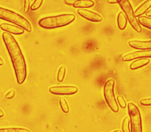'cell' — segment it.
<instances>
[{
  "mask_svg": "<svg viewBox=\"0 0 151 132\" xmlns=\"http://www.w3.org/2000/svg\"><path fill=\"white\" fill-rule=\"evenodd\" d=\"M78 13L83 18L92 22H100L102 20V17L97 13L87 9H81L77 10Z\"/></svg>",
  "mask_w": 151,
  "mask_h": 132,
  "instance_id": "obj_8",
  "label": "cell"
},
{
  "mask_svg": "<svg viewBox=\"0 0 151 132\" xmlns=\"http://www.w3.org/2000/svg\"><path fill=\"white\" fill-rule=\"evenodd\" d=\"M60 103L63 111L65 113H68L69 111V107L67 100L64 98H60Z\"/></svg>",
  "mask_w": 151,
  "mask_h": 132,
  "instance_id": "obj_19",
  "label": "cell"
},
{
  "mask_svg": "<svg viewBox=\"0 0 151 132\" xmlns=\"http://www.w3.org/2000/svg\"><path fill=\"white\" fill-rule=\"evenodd\" d=\"M0 132H32L29 130L22 128H1Z\"/></svg>",
  "mask_w": 151,
  "mask_h": 132,
  "instance_id": "obj_17",
  "label": "cell"
},
{
  "mask_svg": "<svg viewBox=\"0 0 151 132\" xmlns=\"http://www.w3.org/2000/svg\"><path fill=\"white\" fill-rule=\"evenodd\" d=\"M4 64V61L2 59V58H1V59H0V65L1 66H2Z\"/></svg>",
  "mask_w": 151,
  "mask_h": 132,
  "instance_id": "obj_29",
  "label": "cell"
},
{
  "mask_svg": "<svg viewBox=\"0 0 151 132\" xmlns=\"http://www.w3.org/2000/svg\"><path fill=\"white\" fill-rule=\"evenodd\" d=\"M128 112L130 118L132 132H142V119L138 107L133 103L128 105Z\"/></svg>",
  "mask_w": 151,
  "mask_h": 132,
  "instance_id": "obj_5",
  "label": "cell"
},
{
  "mask_svg": "<svg viewBox=\"0 0 151 132\" xmlns=\"http://www.w3.org/2000/svg\"><path fill=\"white\" fill-rule=\"evenodd\" d=\"M121 132V131H120V130H116V131H114V132Z\"/></svg>",
  "mask_w": 151,
  "mask_h": 132,
  "instance_id": "obj_31",
  "label": "cell"
},
{
  "mask_svg": "<svg viewBox=\"0 0 151 132\" xmlns=\"http://www.w3.org/2000/svg\"><path fill=\"white\" fill-rule=\"evenodd\" d=\"M76 0H64V2L69 6H73Z\"/></svg>",
  "mask_w": 151,
  "mask_h": 132,
  "instance_id": "obj_26",
  "label": "cell"
},
{
  "mask_svg": "<svg viewBox=\"0 0 151 132\" xmlns=\"http://www.w3.org/2000/svg\"><path fill=\"white\" fill-rule=\"evenodd\" d=\"M151 7V0H147L140 5L134 12L136 17H139L145 14Z\"/></svg>",
  "mask_w": 151,
  "mask_h": 132,
  "instance_id": "obj_12",
  "label": "cell"
},
{
  "mask_svg": "<svg viewBox=\"0 0 151 132\" xmlns=\"http://www.w3.org/2000/svg\"><path fill=\"white\" fill-rule=\"evenodd\" d=\"M107 2L109 4H116L117 3L116 0H107Z\"/></svg>",
  "mask_w": 151,
  "mask_h": 132,
  "instance_id": "obj_27",
  "label": "cell"
},
{
  "mask_svg": "<svg viewBox=\"0 0 151 132\" xmlns=\"http://www.w3.org/2000/svg\"><path fill=\"white\" fill-rule=\"evenodd\" d=\"M140 103L144 106L151 105V98H143L140 101Z\"/></svg>",
  "mask_w": 151,
  "mask_h": 132,
  "instance_id": "obj_24",
  "label": "cell"
},
{
  "mask_svg": "<svg viewBox=\"0 0 151 132\" xmlns=\"http://www.w3.org/2000/svg\"><path fill=\"white\" fill-rule=\"evenodd\" d=\"M44 0H35L33 4L31 6V9L32 10H37L42 5Z\"/></svg>",
  "mask_w": 151,
  "mask_h": 132,
  "instance_id": "obj_21",
  "label": "cell"
},
{
  "mask_svg": "<svg viewBox=\"0 0 151 132\" xmlns=\"http://www.w3.org/2000/svg\"><path fill=\"white\" fill-rule=\"evenodd\" d=\"M4 112H3V111H2V110H1V112H0V116H1V117H2V116H4Z\"/></svg>",
  "mask_w": 151,
  "mask_h": 132,
  "instance_id": "obj_30",
  "label": "cell"
},
{
  "mask_svg": "<svg viewBox=\"0 0 151 132\" xmlns=\"http://www.w3.org/2000/svg\"><path fill=\"white\" fill-rule=\"evenodd\" d=\"M150 60L147 59H141L133 61L130 65V68L132 70L138 69L145 66L148 64Z\"/></svg>",
  "mask_w": 151,
  "mask_h": 132,
  "instance_id": "obj_14",
  "label": "cell"
},
{
  "mask_svg": "<svg viewBox=\"0 0 151 132\" xmlns=\"http://www.w3.org/2000/svg\"><path fill=\"white\" fill-rule=\"evenodd\" d=\"M117 24L120 29H124L127 26V18L126 15L123 12H120L117 16Z\"/></svg>",
  "mask_w": 151,
  "mask_h": 132,
  "instance_id": "obj_15",
  "label": "cell"
},
{
  "mask_svg": "<svg viewBox=\"0 0 151 132\" xmlns=\"http://www.w3.org/2000/svg\"><path fill=\"white\" fill-rule=\"evenodd\" d=\"M66 68L65 66H61L59 68L57 75V80L60 82L63 81L66 74Z\"/></svg>",
  "mask_w": 151,
  "mask_h": 132,
  "instance_id": "obj_18",
  "label": "cell"
},
{
  "mask_svg": "<svg viewBox=\"0 0 151 132\" xmlns=\"http://www.w3.org/2000/svg\"><path fill=\"white\" fill-rule=\"evenodd\" d=\"M129 45L134 49L138 50H150L151 49V40L139 41L132 40L128 42Z\"/></svg>",
  "mask_w": 151,
  "mask_h": 132,
  "instance_id": "obj_11",
  "label": "cell"
},
{
  "mask_svg": "<svg viewBox=\"0 0 151 132\" xmlns=\"http://www.w3.org/2000/svg\"><path fill=\"white\" fill-rule=\"evenodd\" d=\"M2 38L11 58L17 82L24 83L27 76V66L21 48L14 36L8 32H3Z\"/></svg>",
  "mask_w": 151,
  "mask_h": 132,
  "instance_id": "obj_1",
  "label": "cell"
},
{
  "mask_svg": "<svg viewBox=\"0 0 151 132\" xmlns=\"http://www.w3.org/2000/svg\"><path fill=\"white\" fill-rule=\"evenodd\" d=\"M15 94V91L14 90H12L10 91L9 92L7 93L5 97H6V98H7V99H11V98H13Z\"/></svg>",
  "mask_w": 151,
  "mask_h": 132,
  "instance_id": "obj_25",
  "label": "cell"
},
{
  "mask_svg": "<svg viewBox=\"0 0 151 132\" xmlns=\"http://www.w3.org/2000/svg\"><path fill=\"white\" fill-rule=\"evenodd\" d=\"M146 16H147L151 17V9L148 10V11L147 12L146 14Z\"/></svg>",
  "mask_w": 151,
  "mask_h": 132,
  "instance_id": "obj_28",
  "label": "cell"
},
{
  "mask_svg": "<svg viewBox=\"0 0 151 132\" xmlns=\"http://www.w3.org/2000/svg\"><path fill=\"white\" fill-rule=\"evenodd\" d=\"M130 121L129 117H125L123 121L122 129L123 132H130L129 128Z\"/></svg>",
  "mask_w": 151,
  "mask_h": 132,
  "instance_id": "obj_20",
  "label": "cell"
},
{
  "mask_svg": "<svg viewBox=\"0 0 151 132\" xmlns=\"http://www.w3.org/2000/svg\"><path fill=\"white\" fill-rule=\"evenodd\" d=\"M123 12L126 15L132 27L137 32L142 31V28L135 16L132 6L129 0H116Z\"/></svg>",
  "mask_w": 151,
  "mask_h": 132,
  "instance_id": "obj_4",
  "label": "cell"
},
{
  "mask_svg": "<svg viewBox=\"0 0 151 132\" xmlns=\"http://www.w3.org/2000/svg\"><path fill=\"white\" fill-rule=\"evenodd\" d=\"M1 28L4 31L14 35H22L24 32V30L22 28L9 24H1Z\"/></svg>",
  "mask_w": 151,
  "mask_h": 132,
  "instance_id": "obj_10",
  "label": "cell"
},
{
  "mask_svg": "<svg viewBox=\"0 0 151 132\" xmlns=\"http://www.w3.org/2000/svg\"><path fill=\"white\" fill-rule=\"evenodd\" d=\"M114 81L112 79L107 81L104 85V95L105 99L110 109L114 112H117L119 111V107L114 93Z\"/></svg>",
  "mask_w": 151,
  "mask_h": 132,
  "instance_id": "obj_6",
  "label": "cell"
},
{
  "mask_svg": "<svg viewBox=\"0 0 151 132\" xmlns=\"http://www.w3.org/2000/svg\"><path fill=\"white\" fill-rule=\"evenodd\" d=\"M73 14H63L44 17L40 20L39 25L43 29H52L67 26L75 21Z\"/></svg>",
  "mask_w": 151,
  "mask_h": 132,
  "instance_id": "obj_2",
  "label": "cell"
},
{
  "mask_svg": "<svg viewBox=\"0 0 151 132\" xmlns=\"http://www.w3.org/2000/svg\"><path fill=\"white\" fill-rule=\"evenodd\" d=\"M0 18L19 26L27 32H30L32 31V27L29 21L12 10L0 8Z\"/></svg>",
  "mask_w": 151,
  "mask_h": 132,
  "instance_id": "obj_3",
  "label": "cell"
},
{
  "mask_svg": "<svg viewBox=\"0 0 151 132\" xmlns=\"http://www.w3.org/2000/svg\"><path fill=\"white\" fill-rule=\"evenodd\" d=\"M49 91L52 94L58 95H71L78 91L77 87L73 86H57L50 87Z\"/></svg>",
  "mask_w": 151,
  "mask_h": 132,
  "instance_id": "obj_7",
  "label": "cell"
},
{
  "mask_svg": "<svg viewBox=\"0 0 151 132\" xmlns=\"http://www.w3.org/2000/svg\"><path fill=\"white\" fill-rule=\"evenodd\" d=\"M138 21L139 24L144 27L151 29V18L145 16H140L138 17Z\"/></svg>",
  "mask_w": 151,
  "mask_h": 132,
  "instance_id": "obj_16",
  "label": "cell"
},
{
  "mask_svg": "<svg viewBox=\"0 0 151 132\" xmlns=\"http://www.w3.org/2000/svg\"><path fill=\"white\" fill-rule=\"evenodd\" d=\"M142 58H151V50L137 51L130 53L124 55L122 58L123 61H130L132 60Z\"/></svg>",
  "mask_w": 151,
  "mask_h": 132,
  "instance_id": "obj_9",
  "label": "cell"
},
{
  "mask_svg": "<svg viewBox=\"0 0 151 132\" xmlns=\"http://www.w3.org/2000/svg\"><path fill=\"white\" fill-rule=\"evenodd\" d=\"M92 0H76L73 6L76 8H89L94 6Z\"/></svg>",
  "mask_w": 151,
  "mask_h": 132,
  "instance_id": "obj_13",
  "label": "cell"
},
{
  "mask_svg": "<svg viewBox=\"0 0 151 132\" xmlns=\"http://www.w3.org/2000/svg\"><path fill=\"white\" fill-rule=\"evenodd\" d=\"M117 98V101H118L120 106L122 108H125L126 106V101H125L122 96H118Z\"/></svg>",
  "mask_w": 151,
  "mask_h": 132,
  "instance_id": "obj_22",
  "label": "cell"
},
{
  "mask_svg": "<svg viewBox=\"0 0 151 132\" xmlns=\"http://www.w3.org/2000/svg\"><path fill=\"white\" fill-rule=\"evenodd\" d=\"M30 6V0H24V12L25 14L28 13L29 10Z\"/></svg>",
  "mask_w": 151,
  "mask_h": 132,
  "instance_id": "obj_23",
  "label": "cell"
}]
</instances>
